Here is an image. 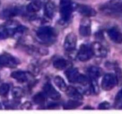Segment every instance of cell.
<instances>
[{
    "label": "cell",
    "mask_w": 122,
    "mask_h": 114,
    "mask_svg": "<svg viewBox=\"0 0 122 114\" xmlns=\"http://www.w3.org/2000/svg\"><path fill=\"white\" fill-rule=\"evenodd\" d=\"M21 10L19 7H12L5 8L0 12V19H10L12 17L17 16L21 13Z\"/></svg>",
    "instance_id": "7"
},
{
    "label": "cell",
    "mask_w": 122,
    "mask_h": 114,
    "mask_svg": "<svg viewBox=\"0 0 122 114\" xmlns=\"http://www.w3.org/2000/svg\"><path fill=\"white\" fill-rule=\"evenodd\" d=\"M66 93L68 96L71 97V99L76 100H81L83 99V96L82 94L76 88L73 87L72 86L67 87V89L66 90Z\"/></svg>",
    "instance_id": "14"
},
{
    "label": "cell",
    "mask_w": 122,
    "mask_h": 114,
    "mask_svg": "<svg viewBox=\"0 0 122 114\" xmlns=\"http://www.w3.org/2000/svg\"><path fill=\"white\" fill-rule=\"evenodd\" d=\"M41 7V4L38 1H33L27 5L26 10L29 13H35L39 11Z\"/></svg>",
    "instance_id": "19"
},
{
    "label": "cell",
    "mask_w": 122,
    "mask_h": 114,
    "mask_svg": "<svg viewBox=\"0 0 122 114\" xmlns=\"http://www.w3.org/2000/svg\"><path fill=\"white\" fill-rule=\"evenodd\" d=\"M101 10L108 14H118L122 12V0H116L105 4Z\"/></svg>",
    "instance_id": "3"
},
{
    "label": "cell",
    "mask_w": 122,
    "mask_h": 114,
    "mask_svg": "<svg viewBox=\"0 0 122 114\" xmlns=\"http://www.w3.org/2000/svg\"><path fill=\"white\" fill-rule=\"evenodd\" d=\"M66 76L68 80L71 83H77V78L80 74L79 73L78 70L76 68H69L65 72Z\"/></svg>",
    "instance_id": "16"
},
{
    "label": "cell",
    "mask_w": 122,
    "mask_h": 114,
    "mask_svg": "<svg viewBox=\"0 0 122 114\" xmlns=\"http://www.w3.org/2000/svg\"><path fill=\"white\" fill-rule=\"evenodd\" d=\"M9 36L5 26L0 25V39H6Z\"/></svg>",
    "instance_id": "28"
},
{
    "label": "cell",
    "mask_w": 122,
    "mask_h": 114,
    "mask_svg": "<svg viewBox=\"0 0 122 114\" xmlns=\"http://www.w3.org/2000/svg\"><path fill=\"white\" fill-rule=\"evenodd\" d=\"M18 61L8 54L0 55V66L14 68L17 65Z\"/></svg>",
    "instance_id": "6"
},
{
    "label": "cell",
    "mask_w": 122,
    "mask_h": 114,
    "mask_svg": "<svg viewBox=\"0 0 122 114\" xmlns=\"http://www.w3.org/2000/svg\"><path fill=\"white\" fill-rule=\"evenodd\" d=\"M76 9L80 14L87 17L95 16L97 14L96 11L94 8L86 5H77Z\"/></svg>",
    "instance_id": "11"
},
{
    "label": "cell",
    "mask_w": 122,
    "mask_h": 114,
    "mask_svg": "<svg viewBox=\"0 0 122 114\" xmlns=\"http://www.w3.org/2000/svg\"><path fill=\"white\" fill-rule=\"evenodd\" d=\"M82 104V102H80V100H70L68 101L67 103L63 106V108L64 109H76V108H78L79 106Z\"/></svg>",
    "instance_id": "22"
},
{
    "label": "cell",
    "mask_w": 122,
    "mask_h": 114,
    "mask_svg": "<svg viewBox=\"0 0 122 114\" xmlns=\"http://www.w3.org/2000/svg\"><path fill=\"white\" fill-rule=\"evenodd\" d=\"M79 33L82 36L88 37L91 33V21L88 19H83L79 27Z\"/></svg>",
    "instance_id": "12"
},
{
    "label": "cell",
    "mask_w": 122,
    "mask_h": 114,
    "mask_svg": "<svg viewBox=\"0 0 122 114\" xmlns=\"http://www.w3.org/2000/svg\"><path fill=\"white\" fill-rule=\"evenodd\" d=\"M33 102L36 104H42L46 101V95L43 93H38L33 96Z\"/></svg>",
    "instance_id": "23"
},
{
    "label": "cell",
    "mask_w": 122,
    "mask_h": 114,
    "mask_svg": "<svg viewBox=\"0 0 122 114\" xmlns=\"http://www.w3.org/2000/svg\"><path fill=\"white\" fill-rule=\"evenodd\" d=\"M10 90V86L7 83H4L0 86V96L5 97L8 93Z\"/></svg>",
    "instance_id": "25"
},
{
    "label": "cell",
    "mask_w": 122,
    "mask_h": 114,
    "mask_svg": "<svg viewBox=\"0 0 122 114\" xmlns=\"http://www.w3.org/2000/svg\"><path fill=\"white\" fill-rule=\"evenodd\" d=\"M92 51L93 55H95L98 58H104L107 55V50L101 43L94 42L91 45Z\"/></svg>",
    "instance_id": "8"
},
{
    "label": "cell",
    "mask_w": 122,
    "mask_h": 114,
    "mask_svg": "<svg viewBox=\"0 0 122 114\" xmlns=\"http://www.w3.org/2000/svg\"><path fill=\"white\" fill-rule=\"evenodd\" d=\"M108 36L111 40L116 43H122V33L118 28L112 27L108 30Z\"/></svg>",
    "instance_id": "13"
},
{
    "label": "cell",
    "mask_w": 122,
    "mask_h": 114,
    "mask_svg": "<svg viewBox=\"0 0 122 114\" xmlns=\"http://www.w3.org/2000/svg\"><path fill=\"white\" fill-rule=\"evenodd\" d=\"M27 28L25 27V26H21V25H18V26L16 27V28H15V32H14V35L13 36L15 35L19 36L21 35V34H23L24 33H25V32L27 31Z\"/></svg>",
    "instance_id": "27"
},
{
    "label": "cell",
    "mask_w": 122,
    "mask_h": 114,
    "mask_svg": "<svg viewBox=\"0 0 122 114\" xmlns=\"http://www.w3.org/2000/svg\"><path fill=\"white\" fill-rule=\"evenodd\" d=\"M93 53L91 47L87 45L83 44L80 47L77 57L81 61L85 62L90 59Z\"/></svg>",
    "instance_id": "5"
},
{
    "label": "cell",
    "mask_w": 122,
    "mask_h": 114,
    "mask_svg": "<svg viewBox=\"0 0 122 114\" xmlns=\"http://www.w3.org/2000/svg\"><path fill=\"white\" fill-rule=\"evenodd\" d=\"M12 95L14 98L20 99L24 95V91L21 88L15 87L12 90Z\"/></svg>",
    "instance_id": "24"
},
{
    "label": "cell",
    "mask_w": 122,
    "mask_h": 114,
    "mask_svg": "<svg viewBox=\"0 0 122 114\" xmlns=\"http://www.w3.org/2000/svg\"><path fill=\"white\" fill-rule=\"evenodd\" d=\"M36 35L41 41L45 43H51L56 39V32L52 27L44 26L38 28Z\"/></svg>",
    "instance_id": "1"
},
{
    "label": "cell",
    "mask_w": 122,
    "mask_h": 114,
    "mask_svg": "<svg viewBox=\"0 0 122 114\" xmlns=\"http://www.w3.org/2000/svg\"><path fill=\"white\" fill-rule=\"evenodd\" d=\"M118 80L113 74H107L104 76L101 83V86L104 90L109 91L117 84Z\"/></svg>",
    "instance_id": "4"
},
{
    "label": "cell",
    "mask_w": 122,
    "mask_h": 114,
    "mask_svg": "<svg viewBox=\"0 0 122 114\" xmlns=\"http://www.w3.org/2000/svg\"><path fill=\"white\" fill-rule=\"evenodd\" d=\"M54 81L55 84L58 87L60 90H61L63 91H66L68 86H67L64 80L62 77L58 76H56L54 78Z\"/></svg>",
    "instance_id": "20"
},
{
    "label": "cell",
    "mask_w": 122,
    "mask_h": 114,
    "mask_svg": "<svg viewBox=\"0 0 122 114\" xmlns=\"http://www.w3.org/2000/svg\"><path fill=\"white\" fill-rule=\"evenodd\" d=\"M43 89L45 95L50 98L53 100H58L60 99L61 95L60 93L57 91L56 89L50 83L45 84L43 87Z\"/></svg>",
    "instance_id": "10"
},
{
    "label": "cell",
    "mask_w": 122,
    "mask_h": 114,
    "mask_svg": "<svg viewBox=\"0 0 122 114\" xmlns=\"http://www.w3.org/2000/svg\"><path fill=\"white\" fill-rule=\"evenodd\" d=\"M53 65L55 68L59 70H63L67 66L68 62L63 58H60L54 62Z\"/></svg>",
    "instance_id": "21"
},
{
    "label": "cell",
    "mask_w": 122,
    "mask_h": 114,
    "mask_svg": "<svg viewBox=\"0 0 122 114\" xmlns=\"http://www.w3.org/2000/svg\"><path fill=\"white\" fill-rule=\"evenodd\" d=\"M31 107V104L29 102H26L24 104H23L22 106H21V108L24 109H29Z\"/></svg>",
    "instance_id": "30"
},
{
    "label": "cell",
    "mask_w": 122,
    "mask_h": 114,
    "mask_svg": "<svg viewBox=\"0 0 122 114\" xmlns=\"http://www.w3.org/2000/svg\"><path fill=\"white\" fill-rule=\"evenodd\" d=\"M77 5L71 3L69 0H61L60 2V13L62 20L67 21L70 20L71 13L74 9H76Z\"/></svg>",
    "instance_id": "2"
},
{
    "label": "cell",
    "mask_w": 122,
    "mask_h": 114,
    "mask_svg": "<svg viewBox=\"0 0 122 114\" xmlns=\"http://www.w3.org/2000/svg\"><path fill=\"white\" fill-rule=\"evenodd\" d=\"M77 37L73 33H70L66 36L64 42V48L66 51H72L76 48Z\"/></svg>",
    "instance_id": "9"
},
{
    "label": "cell",
    "mask_w": 122,
    "mask_h": 114,
    "mask_svg": "<svg viewBox=\"0 0 122 114\" xmlns=\"http://www.w3.org/2000/svg\"><path fill=\"white\" fill-rule=\"evenodd\" d=\"M88 73L90 80H97L101 76L102 71L97 66H91L88 70Z\"/></svg>",
    "instance_id": "18"
},
{
    "label": "cell",
    "mask_w": 122,
    "mask_h": 114,
    "mask_svg": "<svg viewBox=\"0 0 122 114\" xmlns=\"http://www.w3.org/2000/svg\"><path fill=\"white\" fill-rule=\"evenodd\" d=\"M2 109V106H1V104L0 103V109Z\"/></svg>",
    "instance_id": "31"
},
{
    "label": "cell",
    "mask_w": 122,
    "mask_h": 114,
    "mask_svg": "<svg viewBox=\"0 0 122 114\" xmlns=\"http://www.w3.org/2000/svg\"><path fill=\"white\" fill-rule=\"evenodd\" d=\"M11 77L16 80L18 82L24 83L27 81L29 78V74L27 72L22 71H14L11 74Z\"/></svg>",
    "instance_id": "15"
},
{
    "label": "cell",
    "mask_w": 122,
    "mask_h": 114,
    "mask_svg": "<svg viewBox=\"0 0 122 114\" xmlns=\"http://www.w3.org/2000/svg\"><path fill=\"white\" fill-rule=\"evenodd\" d=\"M115 107L117 109H122V89L117 94L115 98Z\"/></svg>",
    "instance_id": "26"
},
{
    "label": "cell",
    "mask_w": 122,
    "mask_h": 114,
    "mask_svg": "<svg viewBox=\"0 0 122 114\" xmlns=\"http://www.w3.org/2000/svg\"><path fill=\"white\" fill-rule=\"evenodd\" d=\"M110 108V104L109 102H106V101L101 103L98 106V109L101 110H106V109H108Z\"/></svg>",
    "instance_id": "29"
},
{
    "label": "cell",
    "mask_w": 122,
    "mask_h": 114,
    "mask_svg": "<svg viewBox=\"0 0 122 114\" xmlns=\"http://www.w3.org/2000/svg\"><path fill=\"white\" fill-rule=\"evenodd\" d=\"M56 11V7L54 4L51 1H48L45 5L44 7V13L45 15L49 19H52Z\"/></svg>",
    "instance_id": "17"
}]
</instances>
